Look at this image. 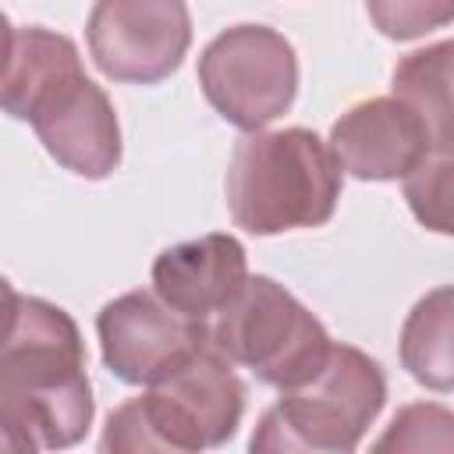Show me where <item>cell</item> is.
<instances>
[{"label":"cell","instance_id":"6da1fadb","mask_svg":"<svg viewBox=\"0 0 454 454\" xmlns=\"http://www.w3.org/2000/svg\"><path fill=\"white\" fill-rule=\"evenodd\" d=\"M0 110L28 121L43 149L71 174L103 181L121 163L110 96L85 74L74 39L43 25L18 28L0 67Z\"/></svg>","mask_w":454,"mask_h":454},{"label":"cell","instance_id":"7a4b0ae2","mask_svg":"<svg viewBox=\"0 0 454 454\" xmlns=\"http://www.w3.org/2000/svg\"><path fill=\"white\" fill-rule=\"evenodd\" d=\"M92 383L74 319L43 298L18 301L0 344V443L11 450H64L92 426Z\"/></svg>","mask_w":454,"mask_h":454},{"label":"cell","instance_id":"3957f363","mask_svg":"<svg viewBox=\"0 0 454 454\" xmlns=\"http://www.w3.org/2000/svg\"><path fill=\"white\" fill-rule=\"evenodd\" d=\"M344 170L309 128L248 131L227 163V209L248 234L323 227L340 199Z\"/></svg>","mask_w":454,"mask_h":454},{"label":"cell","instance_id":"277c9868","mask_svg":"<svg viewBox=\"0 0 454 454\" xmlns=\"http://www.w3.org/2000/svg\"><path fill=\"white\" fill-rule=\"evenodd\" d=\"M245 411V383L234 365L202 344L167 376L149 383L142 397L110 411L99 450L114 454H195L227 443L238 433Z\"/></svg>","mask_w":454,"mask_h":454},{"label":"cell","instance_id":"5b68a950","mask_svg":"<svg viewBox=\"0 0 454 454\" xmlns=\"http://www.w3.org/2000/svg\"><path fill=\"white\" fill-rule=\"evenodd\" d=\"M387 401V376L376 358L351 344H330L323 369L280 390V401L262 411L252 450L348 454L358 447Z\"/></svg>","mask_w":454,"mask_h":454},{"label":"cell","instance_id":"8992f818","mask_svg":"<svg viewBox=\"0 0 454 454\" xmlns=\"http://www.w3.org/2000/svg\"><path fill=\"white\" fill-rule=\"evenodd\" d=\"M209 344L255 372L259 383L287 390L312 380L326 355V326L273 277H245L238 294L209 323Z\"/></svg>","mask_w":454,"mask_h":454},{"label":"cell","instance_id":"52a82bcc","mask_svg":"<svg viewBox=\"0 0 454 454\" xmlns=\"http://www.w3.org/2000/svg\"><path fill=\"white\" fill-rule=\"evenodd\" d=\"M199 85L209 106L241 131L284 117L298 92L294 46L270 25H234L213 35L199 57Z\"/></svg>","mask_w":454,"mask_h":454},{"label":"cell","instance_id":"ba28073f","mask_svg":"<svg viewBox=\"0 0 454 454\" xmlns=\"http://www.w3.org/2000/svg\"><path fill=\"white\" fill-rule=\"evenodd\" d=\"M96 67L124 85L170 78L192 46L184 0H96L85 25Z\"/></svg>","mask_w":454,"mask_h":454},{"label":"cell","instance_id":"9c48e42d","mask_svg":"<svg viewBox=\"0 0 454 454\" xmlns=\"http://www.w3.org/2000/svg\"><path fill=\"white\" fill-rule=\"evenodd\" d=\"M103 365L131 383L149 387L209 344V323L174 312L153 291H128L106 301L96 316Z\"/></svg>","mask_w":454,"mask_h":454},{"label":"cell","instance_id":"30bf717a","mask_svg":"<svg viewBox=\"0 0 454 454\" xmlns=\"http://www.w3.org/2000/svg\"><path fill=\"white\" fill-rule=\"evenodd\" d=\"M440 138L404 99L372 96L348 106L330 128V153L358 181H397L429 153H447Z\"/></svg>","mask_w":454,"mask_h":454},{"label":"cell","instance_id":"8fae6325","mask_svg":"<svg viewBox=\"0 0 454 454\" xmlns=\"http://www.w3.org/2000/svg\"><path fill=\"white\" fill-rule=\"evenodd\" d=\"M245 277V245L231 234H202L156 255L153 294L174 312L209 323V316H216L238 294Z\"/></svg>","mask_w":454,"mask_h":454},{"label":"cell","instance_id":"7c38bea8","mask_svg":"<svg viewBox=\"0 0 454 454\" xmlns=\"http://www.w3.org/2000/svg\"><path fill=\"white\" fill-rule=\"evenodd\" d=\"M401 362L411 380L447 394L454 387V291L443 284L408 312L401 326Z\"/></svg>","mask_w":454,"mask_h":454},{"label":"cell","instance_id":"4fadbf2b","mask_svg":"<svg viewBox=\"0 0 454 454\" xmlns=\"http://www.w3.org/2000/svg\"><path fill=\"white\" fill-rule=\"evenodd\" d=\"M450 53L443 39L436 46L408 53L394 67V96L404 99L440 138H450Z\"/></svg>","mask_w":454,"mask_h":454},{"label":"cell","instance_id":"5bb4252c","mask_svg":"<svg viewBox=\"0 0 454 454\" xmlns=\"http://www.w3.org/2000/svg\"><path fill=\"white\" fill-rule=\"evenodd\" d=\"M401 181L415 220L436 234H450V149L429 153Z\"/></svg>","mask_w":454,"mask_h":454},{"label":"cell","instance_id":"9a60e30c","mask_svg":"<svg viewBox=\"0 0 454 454\" xmlns=\"http://www.w3.org/2000/svg\"><path fill=\"white\" fill-rule=\"evenodd\" d=\"M365 11L387 39L408 43L433 28L450 25L454 0H365Z\"/></svg>","mask_w":454,"mask_h":454},{"label":"cell","instance_id":"2e32d148","mask_svg":"<svg viewBox=\"0 0 454 454\" xmlns=\"http://www.w3.org/2000/svg\"><path fill=\"white\" fill-rule=\"evenodd\" d=\"M450 411L440 404H408L394 415L390 429L376 440V450H450Z\"/></svg>","mask_w":454,"mask_h":454},{"label":"cell","instance_id":"e0dca14e","mask_svg":"<svg viewBox=\"0 0 454 454\" xmlns=\"http://www.w3.org/2000/svg\"><path fill=\"white\" fill-rule=\"evenodd\" d=\"M18 301H21V294L7 284V277H0V344L7 340V333L18 319Z\"/></svg>","mask_w":454,"mask_h":454},{"label":"cell","instance_id":"ac0fdd59","mask_svg":"<svg viewBox=\"0 0 454 454\" xmlns=\"http://www.w3.org/2000/svg\"><path fill=\"white\" fill-rule=\"evenodd\" d=\"M11 35H14V28H11L7 14L0 11V67H4V57H7V50H11Z\"/></svg>","mask_w":454,"mask_h":454}]
</instances>
